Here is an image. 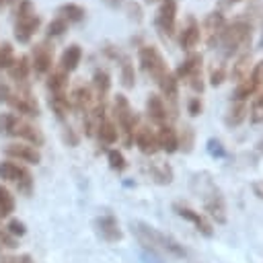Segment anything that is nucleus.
Returning <instances> with one entry per match:
<instances>
[{
	"label": "nucleus",
	"instance_id": "1",
	"mask_svg": "<svg viewBox=\"0 0 263 263\" xmlns=\"http://www.w3.org/2000/svg\"><path fill=\"white\" fill-rule=\"evenodd\" d=\"M191 189L197 193L201 199L203 212L216 222V224H226V199L222 195V189L212 181L210 173H195L191 177Z\"/></svg>",
	"mask_w": 263,
	"mask_h": 263
},
{
	"label": "nucleus",
	"instance_id": "2",
	"mask_svg": "<svg viewBox=\"0 0 263 263\" xmlns=\"http://www.w3.org/2000/svg\"><path fill=\"white\" fill-rule=\"evenodd\" d=\"M129 226H132V232L136 234V238L140 240V245H144L148 253H152V255L166 253V255H173V257H179V259L187 257V251L181 242H177L173 236L156 230L154 226H150L146 222H140V220H134Z\"/></svg>",
	"mask_w": 263,
	"mask_h": 263
},
{
	"label": "nucleus",
	"instance_id": "3",
	"mask_svg": "<svg viewBox=\"0 0 263 263\" xmlns=\"http://www.w3.org/2000/svg\"><path fill=\"white\" fill-rule=\"evenodd\" d=\"M253 41V25L249 21H234V23H226L220 39H218V47L222 49V53L226 58L236 55L238 51H245L247 47H251Z\"/></svg>",
	"mask_w": 263,
	"mask_h": 263
},
{
	"label": "nucleus",
	"instance_id": "4",
	"mask_svg": "<svg viewBox=\"0 0 263 263\" xmlns=\"http://www.w3.org/2000/svg\"><path fill=\"white\" fill-rule=\"evenodd\" d=\"M0 134L18 138L21 142H27L35 148H39L45 142L41 129L16 113H0Z\"/></svg>",
	"mask_w": 263,
	"mask_h": 263
},
{
	"label": "nucleus",
	"instance_id": "5",
	"mask_svg": "<svg viewBox=\"0 0 263 263\" xmlns=\"http://www.w3.org/2000/svg\"><path fill=\"white\" fill-rule=\"evenodd\" d=\"M113 115L117 121V132L123 140V146H132L134 144V134L140 127V117L134 111V107L129 105L125 95H117L113 101Z\"/></svg>",
	"mask_w": 263,
	"mask_h": 263
},
{
	"label": "nucleus",
	"instance_id": "6",
	"mask_svg": "<svg viewBox=\"0 0 263 263\" xmlns=\"http://www.w3.org/2000/svg\"><path fill=\"white\" fill-rule=\"evenodd\" d=\"M16 21H14V39L18 43H29L33 35L41 27V16L35 10V4L31 0H21L16 8Z\"/></svg>",
	"mask_w": 263,
	"mask_h": 263
},
{
	"label": "nucleus",
	"instance_id": "7",
	"mask_svg": "<svg viewBox=\"0 0 263 263\" xmlns=\"http://www.w3.org/2000/svg\"><path fill=\"white\" fill-rule=\"evenodd\" d=\"M201 70H203V58H201V53L191 51V53L177 66V70H175L173 74H175V78H177L179 82H185L193 92L201 95L203 88H205Z\"/></svg>",
	"mask_w": 263,
	"mask_h": 263
},
{
	"label": "nucleus",
	"instance_id": "8",
	"mask_svg": "<svg viewBox=\"0 0 263 263\" xmlns=\"http://www.w3.org/2000/svg\"><path fill=\"white\" fill-rule=\"evenodd\" d=\"M138 62H140V68L144 70V74H148L156 84L171 72L164 55L154 45H142L138 49Z\"/></svg>",
	"mask_w": 263,
	"mask_h": 263
},
{
	"label": "nucleus",
	"instance_id": "9",
	"mask_svg": "<svg viewBox=\"0 0 263 263\" xmlns=\"http://www.w3.org/2000/svg\"><path fill=\"white\" fill-rule=\"evenodd\" d=\"M0 179L2 181H8V183H14L16 189L23 193V195H31L33 191V175L29 173V168L21 162H14V160H2L0 162Z\"/></svg>",
	"mask_w": 263,
	"mask_h": 263
},
{
	"label": "nucleus",
	"instance_id": "10",
	"mask_svg": "<svg viewBox=\"0 0 263 263\" xmlns=\"http://www.w3.org/2000/svg\"><path fill=\"white\" fill-rule=\"evenodd\" d=\"M6 103L12 107V111H14L16 115L37 117V115L41 113L39 103H37V99L33 97V92H31V88H29V84H27V82L18 84V88L10 92V97H8V101H6Z\"/></svg>",
	"mask_w": 263,
	"mask_h": 263
},
{
	"label": "nucleus",
	"instance_id": "11",
	"mask_svg": "<svg viewBox=\"0 0 263 263\" xmlns=\"http://www.w3.org/2000/svg\"><path fill=\"white\" fill-rule=\"evenodd\" d=\"M154 25L162 37H175L177 33V0H160Z\"/></svg>",
	"mask_w": 263,
	"mask_h": 263
},
{
	"label": "nucleus",
	"instance_id": "12",
	"mask_svg": "<svg viewBox=\"0 0 263 263\" xmlns=\"http://www.w3.org/2000/svg\"><path fill=\"white\" fill-rule=\"evenodd\" d=\"M31 70L39 76H45L53 70V45L49 41H39L31 49Z\"/></svg>",
	"mask_w": 263,
	"mask_h": 263
},
{
	"label": "nucleus",
	"instance_id": "13",
	"mask_svg": "<svg viewBox=\"0 0 263 263\" xmlns=\"http://www.w3.org/2000/svg\"><path fill=\"white\" fill-rule=\"evenodd\" d=\"M173 210H175L177 216H181L183 220H187L189 224H193L195 230H197L199 234H203L205 238H212V236H214V226H212V222H210L203 214H199L197 210H193V208H189V205H185V203H173Z\"/></svg>",
	"mask_w": 263,
	"mask_h": 263
},
{
	"label": "nucleus",
	"instance_id": "14",
	"mask_svg": "<svg viewBox=\"0 0 263 263\" xmlns=\"http://www.w3.org/2000/svg\"><path fill=\"white\" fill-rule=\"evenodd\" d=\"M4 154L8 156V160L14 162H25V164H39L41 162V152L39 148L27 144V142H12L4 146Z\"/></svg>",
	"mask_w": 263,
	"mask_h": 263
},
{
	"label": "nucleus",
	"instance_id": "15",
	"mask_svg": "<svg viewBox=\"0 0 263 263\" xmlns=\"http://www.w3.org/2000/svg\"><path fill=\"white\" fill-rule=\"evenodd\" d=\"M224 27H226V18H224V14H222L220 10H212V12H208L205 18H203V25L199 27V29H201V37H203V41H205L210 47L218 45V39H220Z\"/></svg>",
	"mask_w": 263,
	"mask_h": 263
},
{
	"label": "nucleus",
	"instance_id": "16",
	"mask_svg": "<svg viewBox=\"0 0 263 263\" xmlns=\"http://www.w3.org/2000/svg\"><path fill=\"white\" fill-rule=\"evenodd\" d=\"M95 228H97V232L101 234V238L103 240H107V242H117V240H121V228H119V222H117V218L113 216V214H103V216H99L97 220H95Z\"/></svg>",
	"mask_w": 263,
	"mask_h": 263
},
{
	"label": "nucleus",
	"instance_id": "17",
	"mask_svg": "<svg viewBox=\"0 0 263 263\" xmlns=\"http://www.w3.org/2000/svg\"><path fill=\"white\" fill-rule=\"evenodd\" d=\"M68 99H70L72 109H76V111H80V113H88L90 107L95 105L92 90H90V86L84 84V82H78V84L72 88V92H70Z\"/></svg>",
	"mask_w": 263,
	"mask_h": 263
},
{
	"label": "nucleus",
	"instance_id": "18",
	"mask_svg": "<svg viewBox=\"0 0 263 263\" xmlns=\"http://www.w3.org/2000/svg\"><path fill=\"white\" fill-rule=\"evenodd\" d=\"M199 39H201L199 23L195 21V16H191V14H189V16L185 18V25H183L181 33H179V45H181L183 49L191 51V49L199 43Z\"/></svg>",
	"mask_w": 263,
	"mask_h": 263
},
{
	"label": "nucleus",
	"instance_id": "19",
	"mask_svg": "<svg viewBox=\"0 0 263 263\" xmlns=\"http://www.w3.org/2000/svg\"><path fill=\"white\" fill-rule=\"evenodd\" d=\"M134 144L138 146V150L146 156H152L156 154L160 148H158V142H156V132H152L148 125H140L134 134Z\"/></svg>",
	"mask_w": 263,
	"mask_h": 263
},
{
	"label": "nucleus",
	"instance_id": "20",
	"mask_svg": "<svg viewBox=\"0 0 263 263\" xmlns=\"http://www.w3.org/2000/svg\"><path fill=\"white\" fill-rule=\"evenodd\" d=\"M146 113H148V117L156 123V125H162V123H168V107H166V103L162 101V97L160 95H156V92H150L148 95V99H146Z\"/></svg>",
	"mask_w": 263,
	"mask_h": 263
},
{
	"label": "nucleus",
	"instance_id": "21",
	"mask_svg": "<svg viewBox=\"0 0 263 263\" xmlns=\"http://www.w3.org/2000/svg\"><path fill=\"white\" fill-rule=\"evenodd\" d=\"M90 90L95 97V103H105L109 90H111V74L105 68H97L92 72V82H90Z\"/></svg>",
	"mask_w": 263,
	"mask_h": 263
},
{
	"label": "nucleus",
	"instance_id": "22",
	"mask_svg": "<svg viewBox=\"0 0 263 263\" xmlns=\"http://www.w3.org/2000/svg\"><path fill=\"white\" fill-rule=\"evenodd\" d=\"M156 142H158V148L164 150L166 154H173V152L179 150V134L171 125V121L158 125V129H156Z\"/></svg>",
	"mask_w": 263,
	"mask_h": 263
},
{
	"label": "nucleus",
	"instance_id": "23",
	"mask_svg": "<svg viewBox=\"0 0 263 263\" xmlns=\"http://www.w3.org/2000/svg\"><path fill=\"white\" fill-rule=\"evenodd\" d=\"M47 90L49 95H68V84H70V74L64 72L60 66L53 68L47 74Z\"/></svg>",
	"mask_w": 263,
	"mask_h": 263
},
{
	"label": "nucleus",
	"instance_id": "24",
	"mask_svg": "<svg viewBox=\"0 0 263 263\" xmlns=\"http://www.w3.org/2000/svg\"><path fill=\"white\" fill-rule=\"evenodd\" d=\"M80 60H82V47H80L78 43H70V45L62 51V55H60V68L70 74V72H74V70L78 68Z\"/></svg>",
	"mask_w": 263,
	"mask_h": 263
},
{
	"label": "nucleus",
	"instance_id": "25",
	"mask_svg": "<svg viewBox=\"0 0 263 263\" xmlns=\"http://www.w3.org/2000/svg\"><path fill=\"white\" fill-rule=\"evenodd\" d=\"M29 74H31V60H29V55H16L12 60V64L8 66V76L16 84H23V82H27Z\"/></svg>",
	"mask_w": 263,
	"mask_h": 263
},
{
	"label": "nucleus",
	"instance_id": "26",
	"mask_svg": "<svg viewBox=\"0 0 263 263\" xmlns=\"http://www.w3.org/2000/svg\"><path fill=\"white\" fill-rule=\"evenodd\" d=\"M115 60L119 62V78H121V84L125 88H134V84H136V70H134L132 58L119 51V55Z\"/></svg>",
	"mask_w": 263,
	"mask_h": 263
},
{
	"label": "nucleus",
	"instance_id": "27",
	"mask_svg": "<svg viewBox=\"0 0 263 263\" xmlns=\"http://www.w3.org/2000/svg\"><path fill=\"white\" fill-rule=\"evenodd\" d=\"M55 14H58L60 18H64V21L70 25V23H80V21H84L86 8L80 6V4H74V2H66V4L58 6Z\"/></svg>",
	"mask_w": 263,
	"mask_h": 263
},
{
	"label": "nucleus",
	"instance_id": "28",
	"mask_svg": "<svg viewBox=\"0 0 263 263\" xmlns=\"http://www.w3.org/2000/svg\"><path fill=\"white\" fill-rule=\"evenodd\" d=\"M247 115H249L247 103H245V101H232V105H230L228 111H226L224 121H226L228 127H238V125L247 119Z\"/></svg>",
	"mask_w": 263,
	"mask_h": 263
},
{
	"label": "nucleus",
	"instance_id": "29",
	"mask_svg": "<svg viewBox=\"0 0 263 263\" xmlns=\"http://www.w3.org/2000/svg\"><path fill=\"white\" fill-rule=\"evenodd\" d=\"M251 70H253V58H251V53H249V51H245V53H242V55H238V58H236V62L232 64L230 78H232L234 82H240V80H245V78L251 74Z\"/></svg>",
	"mask_w": 263,
	"mask_h": 263
},
{
	"label": "nucleus",
	"instance_id": "30",
	"mask_svg": "<svg viewBox=\"0 0 263 263\" xmlns=\"http://www.w3.org/2000/svg\"><path fill=\"white\" fill-rule=\"evenodd\" d=\"M95 134H97V138H99L103 144H115V142H117V138H119L117 125H115L111 119H107V117L97 125Z\"/></svg>",
	"mask_w": 263,
	"mask_h": 263
},
{
	"label": "nucleus",
	"instance_id": "31",
	"mask_svg": "<svg viewBox=\"0 0 263 263\" xmlns=\"http://www.w3.org/2000/svg\"><path fill=\"white\" fill-rule=\"evenodd\" d=\"M49 107H51V111L55 113V117L62 119V121L68 117V113H70V109H72L68 95H49Z\"/></svg>",
	"mask_w": 263,
	"mask_h": 263
},
{
	"label": "nucleus",
	"instance_id": "32",
	"mask_svg": "<svg viewBox=\"0 0 263 263\" xmlns=\"http://www.w3.org/2000/svg\"><path fill=\"white\" fill-rule=\"evenodd\" d=\"M146 171H148V175H150L156 183H160V185H168V183L173 181V168H171L166 162L150 164V166H146Z\"/></svg>",
	"mask_w": 263,
	"mask_h": 263
},
{
	"label": "nucleus",
	"instance_id": "33",
	"mask_svg": "<svg viewBox=\"0 0 263 263\" xmlns=\"http://www.w3.org/2000/svg\"><path fill=\"white\" fill-rule=\"evenodd\" d=\"M12 212H14V195L4 185H0V220L8 218Z\"/></svg>",
	"mask_w": 263,
	"mask_h": 263
},
{
	"label": "nucleus",
	"instance_id": "34",
	"mask_svg": "<svg viewBox=\"0 0 263 263\" xmlns=\"http://www.w3.org/2000/svg\"><path fill=\"white\" fill-rule=\"evenodd\" d=\"M14 58H16V55H14L12 43L2 41V43H0V72H2V70H8V66L12 64Z\"/></svg>",
	"mask_w": 263,
	"mask_h": 263
},
{
	"label": "nucleus",
	"instance_id": "35",
	"mask_svg": "<svg viewBox=\"0 0 263 263\" xmlns=\"http://www.w3.org/2000/svg\"><path fill=\"white\" fill-rule=\"evenodd\" d=\"M107 160H109V166H111L113 171H117V173L125 171V166H127L123 152H121V150H115V148H111V150L107 152Z\"/></svg>",
	"mask_w": 263,
	"mask_h": 263
},
{
	"label": "nucleus",
	"instance_id": "36",
	"mask_svg": "<svg viewBox=\"0 0 263 263\" xmlns=\"http://www.w3.org/2000/svg\"><path fill=\"white\" fill-rule=\"evenodd\" d=\"M249 119L253 123H263V90L255 97V101L251 103V109H249Z\"/></svg>",
	"mask_w": 263,
	"mask_h": 263
},
{
	"label": "nucleus",
	"instance_id": "37",
	"mask_svg": "<svg viewBox=\"0 0 263 263\" xmlns=\"http://www.w3.org/2000/svg\"><path fill=\"white\" fill-rule=\"evenodd\" d=\"M68 31V23L64 21V18H60V16H55V18H51L49 21V25H47V37L51 39V37H62L64 33Z\"/></svg>",
	"mask_w": 263,
	"mask_h": 263
},
{
	"label": "nucleus",
	"instance_id": "38",
	"mask_svg": "<svg viewBox=\"0 0 263 263\" xmlns=\"http://www.w3.org/2000/svg\"><path fill=\"white\" fill-rule=\"evenodd\" d=\"M179 150L183 152H191L193 150V127L185 125L181 136H179Z\"/></svg>",
	"mask_w": 263,
	"mask_h": 263
},
{
	"label": "nucleus",
	"instance_id": "39",
	"mask_svg": "<svg viewBox=\"0 0 263 263\" xmlns=\"http://www.w3.org/2000/svg\"><path fill=\"white\" fill-rule=\"evenodd\" d=\"M205 150H208V154H210L212 158H224V156H226V148L222 146V142H220L218 138H210V140L205 142Z\"/></svg>",
	"mask_w": 263,
	"mask_h": 263
},
{
	"label": "nucleus",
	"instance_id": "40",
	"mask_svg": "<svg viewBox=\"0 0 263 263\" xmlns=\"http://www.w3.org/2000/svg\"><path fill=\"white\" fill-rule=\"evenodd\" d=\"M224 80H226V66H224V64L214 66V68L210 70V84L216 88V86H220Z\"/></svg>",
	"mask_w": 263,
	"mask_h": 263
},
{
	"label": "nucleus",
	"instance_id": "41",
	"mask_svg": "<svg viewBox=\"0 0 263 263\" xmlns=\"http://www.w3.org/2000/svg\"><path fill=\"white\" fill-rule=\"evenodd\" d=\"M201 111H203V101H201V97H191V99L187 101V113H189L191 117H197Z\"/></svg>",
	"mask_w": 263,
	"mask_h": 263
},
{
	"label": "nucleus",
	"instance_id": "42",
	"mask_svg": "<svg viewBox=\"0 0 263 263\" xmlns=\"http://www.w3.org/2000/svg\"><path fill=\"white\" fill-rule=\"evenodd\" d=\"M6 232H8L10 236H14V238H16V236H23V234L27 232V228H25V224H23L21 220H16V218H14V220H10V222H8Z\"/></svg>",
	"mask_w": 263,
	"mask_h": 263
},
{
	"label": "nucleus",
	"instance_id": "43",
	"mask_svg": "<svg viewBox=\"0 0 263 263\" xmlns=\"http://www.w3.org/2000/svg\"><path fill=\"white\" fill-rule=\"evenodd\" d=\"M0 263H35L31 255H6L0 259Z\"/></svg>",
	"mask_w": 263,
	"mask_h": 263
},
{
	"label": "nucleus",
	"instance_id": "44",
	"mask_svg": "<svg viewBox=\"0 0 263 263\" xmlns=\"http://www.w3.org/2000/svg\"><path fill=\"white\" fill-rule=\"evenodd\" d=\"M10 92H12L10 84H8V82H4V80H0V103H6V101H8V97H10Z\"/></svg>",
	"mask_w": 263,
	"mask_h": 263
},
{
	"label": "nucleus",
	"instance_id": "45",
	"mask_svg": "<svg viewBox=\"0 0 263 263\" xmlns=\"http://www.w3.org/2000/svg\"><path fill=\"white\" fill-rule=\"evenodd\" d=\"M253 193L263 201V181H255L253 183Z\"/></svg>",
	"mask_w": 263,
	"mask_h": 263
},
{
	"label": "nucleus",
	"instance_id": "46",
	"mask_svg": "<svg viewBox=\"0 0 263 263\" xmlns=\"http://www.w3.org/2000/svg\"><path fill=\"white\" fill-rule=\"evenodd\" d=\"M142 261H144V263H160V261L156 259V255H152V253H148V251L142 253Z\"/></svg>",
	"mask_w": 263,
	"mask_h": 263
},
{
	"label": "nucleus",
	"instance_id": "47",
	"mask_svg": "<svg viewBox=\"0 0 263 263\" xmlns=\"http://www.w3.org/2000/svg\"><path fill=\"white\" fill-rule=\"evenodd\" d=\"M257 150L263 154V140H259V142H257Z\"/></svg>",
	"mask_w": 263,
	"mask_h": 263
},
{
	"label": "nucleus",
	"instance_id": "48",
	"mask_svg": "<svg viewBox=\"0 0 263 263\" xmlns=\"http://www.w3.org/2000/svg\"><path fill=\"white\" fill-rule=\"evenodd\" d=\"M8 2H14V0H0V6H2V4H8Z\"/></svg>",
	"mask_w": 263,
	"mask_h": 263
},
{
	"label": "nucleus",
	"instance_id": "49",
	"mask_svg": "<svg viewBox=\"0 0 263 263\" xmlns=\"http://www.w3.org/2000/svg\"><path fill=\"white\" fill-rule=\"evenodd\" d=\"M228 4H234V2H242V0H226Z\"/></svg>",
	"mask_w": 263,
	"mask_h": 263
}]
</instances>
